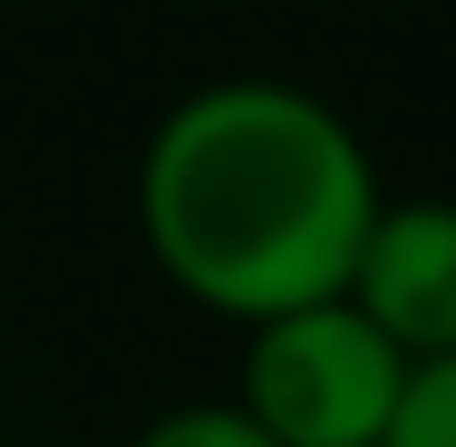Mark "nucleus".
<instances>
[{"label": "nucleus", "instance_id": "nucleus-1", "mask_svg": "<svg viewBox=\"0 0 456 447\" xmlns=\"http://www.w3.org/2000/svg\"><path fill=\"white\" fill-rule=\"evenodd\" d=\"M378 202L387 175L360 123L273 70L184 88L132 167V228L150 272L237 334L307 298H342Z\"/></svg>", "mask_w": 456, "mask_h": 447}, {"label": "nucleus", "instance_id": "nucleus-2", "mask_svg": "<svg viewBox=\"0 0 456 447\" xmlns=\"http://www.w3.org/2000/svg\"><path fill=\"white\" fill-rule=\"evenodd\" d=\"M403 369L412 360L351 298H307L289 316L246 325L237 403L264 421L273 447H369L395 421Z\"/></svg>", "mask_w": 456, "mask_h": 447}, {"label": "nucleus", "instance_id": "nucleus-3", "mask_svg": "<svg viewBox=\"0 0 456 447\" xmlns=\"http://www.w3.org/2000/svg\"><path fill=\"white\" fill-rule=\"evenodd\" d=\"M342 298L403 360L456 351V193H387L351 255Z\"/></svg>", "mask_w": 456, "mask_h": 447}, {"label": "nucleus", "instance_id": "nucleus-4", "mask_svg": "<svg viewBox=\"0 0 456 447\" xmlns=\"http://www.w3.org/2000/svg\"><path fill=\"white\" fill-rule=\"evenodd\" d=\"M387 447H456V351H430L403 369Z\"/></svg>", "mask_w": 456, "mask_h": 447}, {"label": "nucleus", "instance_id": "nucleus-5", "mask_svg": "<svg viewBox=\"0 0 456 447\" xmlns=\"http://www.w3.org/2000/svg\"><path fill=\"white\" fill-rule=\"evenodd\" d=\"M132 447H273V439L237 394H220V403H167L159 421H141Z\"/></svg>", "mask_w": 456, "mask_h": 447}, {"label": "nucleus", "instance_id": "nucleus-6", "mask_svg": "<svg viewBox=\"0 0 456 447\" xmlns=\"http://www.w3.org/2000/svg\"><path fill=\"white\" fill-rule=\"evenodd\" d=\"M369 447H387V439H369Z\"/></svg>", "mask_w": 456, "mask_h": 447}]
</instances>
